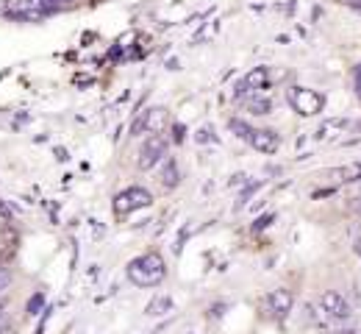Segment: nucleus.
<instances>
[{"label":"nucleus","mask_w":361,"mask_h":334,"mask_svg":"<svg viewBox=\"0 0 361 334\" xmlns=\"http://www.w3.org/2000/svg\"><path fill=\"white\" fill-rule=\"evenodd\" d=\"M126 273L136 287H159L167 279V262L161 254L150 251V254H142V256L131 259Z\"/></svg>","instance_id":"nucleus-1"},{"label":"nucleus","mask_w":361,"mask_h":334,"mask_svg":"<svg viewBox=\"0 0 361 334\" xmlns=\"http://www.w3.org/2000/svg\"><path fill=\"white\" fill-rule=\"evenodd\" d=\"M286 97H289V106L303 117H314L325 109V95L309 87H292Z\"/></svg>","instance_id":"nucleus-2"},{"label":"nucleus","mask_w":361,"mask_h":334,"mask_svg":"<svg viewBox=\"0 0 361 334\" xmlns=\"http://www.w3.org/2000/svg\"><path fill=\"white\" fill-rule=\"evenodd\" d=\"M319 306L325 309V315H328L334 323H345V321L353 318V306H350V301H348L342 292H336V290L322 292V295H319Z\"/></svg>","instance_id":"nucleus-3"},{"label":"nucleus","mask_w":361,"mask_h":334,"mask_svg":"<svg viewBox=\"0 0 361 334\" xmlns=\"http://www.w3.org/2000/svg\"><path fill=\"white\" fill-rule=\"evenodd\" d=\"M164 159H167V140L161 134H150L142 145V150H139L136 165H139V170H153Z\"/></svg>","instance_id":"nucleus-4"},{"label":"nucleus","mask_w":361,"mask_h":334,"mask_svg":"<svg viewBox=\"0 0 361 334\" xmlns=\"http://www.w3.org/2000/svg\"><path fill=\"white\" fill-rule=\"evenodd\" d=\"M153 203V195L145 190V187H128L114 198V212L117 215H131L136 209H145Z\"/></svg>","instance_id":"nucleus-5"},{"label":"nucleus","mask_w":361,"mask_h":334,"mask_svg":"<svg viewBox=\"0 0 361 334\" xmlns=\"http://www.w3.org/2000/svg\"><path fill=\"white\" fill-rule=\"evenodd\" d=\"M270 87V70L267 67H256V70H250L239 84H236V97L242 100V97L253 95V93H264Z\"/></svg>","instance_id":"nucleus-6"},{"label":"nucleus","mask_w":361,"mask_h":334,"mask_svg":"<svg viewBox=\"0 0 361 334\" xmlns=\"http://www.w3.org/2000/svg\"><path fill=\"white\" fill-rule=\"evenodd\" d=\"M264 306H267V312H270L272 318H286L289 312H292V306H295V295L289 292V290H283V287H278V290H272L270 295H267V301H264Z\"/></svg>","instance_id":"nucleus-7"},{"label":"nucleus","mask_w":361,"mask_h":334,"mask_svg":"<svg viewBox=\"0 0 361 334\" xmlns=\"http://www.w3.org/2000/svg\"><path fill=\"white\" fill-rule=\"evenodd\" d=\"M247 143L253 145L259 153H275L278 145H281V137L275 131H270V129H253V134H250Z\"/></svg>","instance_id":"nucleus-8"},{"label":"nucleus","mask_w":361,"mask_h":334,"mask_svg":"<svg viewBox=\"0 0 361 334\" xmlns=\"http://www.w3.org/2000/svg\"><path fill=\"white\" fill-rule=\"evenodd\" d=\"M242 100H245V109H247V112H253V114H270V109H272L270 97L253 93V95L242 97Z\"/></svg>","instance_id":"nucleus-9"},{"label":"nucleus","mask_w":361,"mask_h":334,"mask_svg":"<svg viewBox=\"0 0 361 334\" xmlns=\"http://www.w3.org/2000/svg\"><path fill=\"white\" fill-rule=\"evenodd\" d=\"M180 181V173H178V165L173 159H164V170H161V184L167 190H176Z\"/></svg>","instance_id":"nucleus-10"},{"label":"nucleus","mask_w":361,"mask_h":334,"mask_svg":"<svg viewBox=\"0 0 361 334\" xmlns=\"http://www.w3.org/2000/svg\"><path fill=\"white\" fill-rule=\"evenodd\" d=\"M145 126H147V131L153 134H159V129L164 126V109H147L145 112Z\"/></svg>","instance_id":"nucleus-11"},{"label":"nucleus","mask_w":361,"mask_h":334,"mask_svg":"<svg viewBox=\"0 0 361 334\" xmlns=\"http://www.w3.org/2000/svg\"><path fill=\"white\" fill-rule=\"evenodd\" d=\"M228 129H231L239 140H250V134H253V129H250L247 123H242V120H231V123H228Z\"/></svg>","instance_id":"nucleus-12"},{"label":"nucleus","mask_w":361,"mask_h":334,"mask_svg":"<svg viewBox=\"0 0 361 334\" xmlns=\"http://www.w3.org/2000/svg\"><path fill=\"white\" fill-rule=\"evenodd\" d=\"M8 285H11V273H8V268H3V265H0V292H3Z\"/></svg>","instance_id":"nucleus-13"},{"label":"nucleus","mask_w":361,"mask_h":334,"mask_svg":"<svg viewBox=\"0 0 361 334\" xmlns=\"http://www.w3.org/2000/svg\"><path fill=\"white\" fill-rule=\"evenodd\" d=\"M161 306H170V301H167V298H159V301H153V304L147 306V315H156V309H161Z\"/></svg>","instance_id":"nucleus-14"},{"label":"nucleus","mask_w":361,"mask_h":334,"mask_svg":"<svg viewBox=\"0 0 361 334\" xmlns=\"http://www.w3.org/2000/svg\"><path fill=\"white\" fill-rule=\"evenodd\" d=\"M6 329H8V312L0 309V334H6Z\"/></svg>","instance_id":"nucleus-15"},{"label":"nucleus","mask_w":361,"mask_h":334,"mask_svg":"<svg viewBox=\"0 0 361 334\" xmlns=\"http://www.w3.org/2000/svg\"><path fill=\"white\" fill-rule=\"evenodd\" d=\"M8 8H11V3L8 0H0V14H8Z\"/></svg>","instance_id":"nucleus-16"},{"label":"nucleus","mask_w":361,"mask_h":334,"mask_svg":"<svg viewBox=\"0 0 361 334\" xmlns=\"http://www.w3.org/2000/svg\"><path fill=\"white\" fill-rule=\"evenodd\" d=\"M356 93H359V97H361V67L356 70Z\"/></svg>","instance_id":"nucleus-17"},{"label":"nucleus","mask_w":361,"mask_h":334,"mask_svg":"<svg viewBox=\"0 0 361 334\" xmlns=\"http://www.w3.org/2000/svg\"><path fill=\"white\" fill-rule=\"evenodd\" d=\"M353 212L361 217V198H356V201H353Z\"/></svg>","instance_id":"nucleus-18"},{"label":"nucleus","mask_w":361,"mask_h":334,"mask_svg":"<svg viewBox=\"0 0 361 334\" xmlns=\"http://www.w3.org/2000/svg\"><path fill=\"white\" fill-rule=\"evenodd\" d=\"M350 6H353V8H359V11H361V0H353Z\"/></svg>","instance_id":"nucleus-19"},{"label":"nucleus","mask_w":361,"mask_h":334,"mask_svg":"<svg viewBox=\"0 0 361 334\" xmlns=\"http://www.w3.org/2000/svg\"><path fill=\"white\" fill-rule=\"evenodd\" d=\"M356 251H359V254H361V237L356 239Z\"/></svg>","instance_id":"nucleus-20"},{"label":"nucleus","mask_w":361,"mask_h":334,"mask_svg":"<svg viewBox=\"0 0 361 334\" xmlns=\"http://www.w3.org/2000/svg\"><path fill=\"white\" fill-rule=\"evenodd\" d=\"M47 3H50V6H53V3H61V0H47Z\"/></svg>","instance_id":"nucleus-21"},{"label":"nucleus","mask_w":361,"mask_h":334,"mask_svg":"<svg viewBox=\"0 0 361 334\" xmlns=\"http://www.w3.org/2000/svg\"><path fill=\"white\" fill-rule=\"evenodd\" d=\"M339 334H356V332H339Z\"/></svg>","instance_id":"nucleus-22"}]
</instances>
